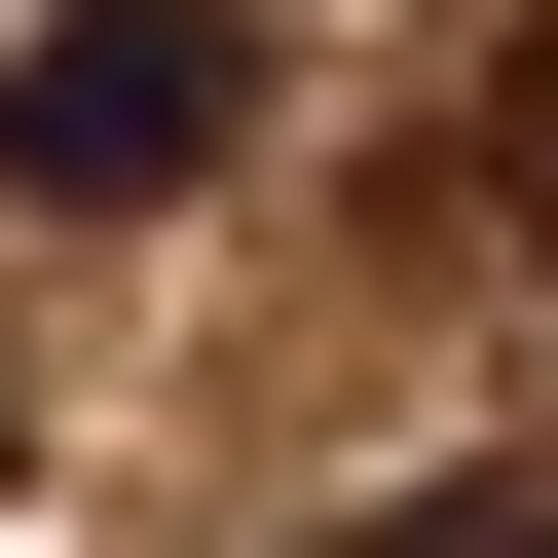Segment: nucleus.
Masks as SVG:
<instances>
[{
  "mask_svg": "<svg viewBox=\"0 0 558 558\" xmlns=\"http://www.w3.org/2000/svg\"><path fill=\"white\" fill-rule=\"evenodd\" d=\"M223 112H260L223 0H38V38H0V186H38V223H149Z\"/></svg>",
  "mask_w": 558,
  "mask_h": 558,
  "instance_id": "f257e3e1",
  "label": "nucleus"
},
{
  "mask_svg": "<svg viewBox=\"0 0 558 558\" xmlns=\"http://www.w3.org/2000/svg\"><path fill=\"white\" fill-rule=\"evenodd\" d=\"M336 558H558V447H484V484H410V521H336Z\"/></svg>",
  "mask_w": 558,
  "mask_h": 558,
  "instance_id": "f03ea898",
  "label": "nucleus"
},
{
  "mask_svg": "<svg viewBox=\"0 0 558 558\" xmlns=\"http://www.w3.org/2000/svg\"><path fill=\"white\" fill-rule=\"evenodd\" d=\"M484 186H521V223H558V0H521V75H484Z\"/></svg>",
  "mask_w": 558,
  "mask_h": 558,
  "instance_id": "7ed1b4c3",
  "label": "nucleus"
}]
</instances>
